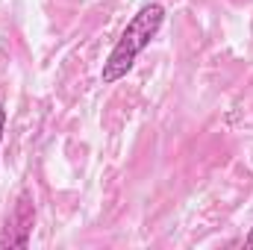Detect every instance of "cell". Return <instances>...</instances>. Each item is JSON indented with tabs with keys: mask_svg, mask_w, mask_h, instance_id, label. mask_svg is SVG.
Here are the masks:
<instances>
[{
	"mask_svg": "<svg viewBox=\"0 0 253 250\" xmlns=\"http://www.w3.org/2000/svg\"><path fill=\"white\" fill-rule=\"evenodd\" d=\"M3 132H6V109L0 106V141H3Z\"/></svg>",
	"mask_w": 253,
	"mask_h": 250,
	"instance_id": "cell-3",
	"label": "cell"
},
{
	"mask_svg": "<svg viewBox=\"0 0 253 250\" xmlns=\"http://www.w3.org/2000/svg\"><path fill=\"white\" fill-rule=\"evenodd\" d=\"M162 24H165V6L156 3V0L144 3V6L129 18V24L124 27L121 39H118V44H115L112 53L106 56L103 71H100V83H103V85H112V83L124 80L126 74L132 71L135 59H138V56L150 47V42L159 36Z\"/></svg>",
	"mask_w": 253,
	"mask_h": 250,
	"instance_id": "cell-1",
	"label": "cell"
},
{
	"mask_svg": "<svg viewBox=\"0 0 253 250\" xmlns=\"http://www.w3.org/2000/svg\"><path fill=\"white\" fill-rule=\"evenodd\" d=\"M33 221H36V209H33L30 197L24 194V197L18 200L15 212H12L9 224H6V230H21V248H27V242H30V230H33Z\"/></svg>",
	"mask_w": 253,
	"mask_h": 250,
	"instance_id": "cell-2",
	"label": "cell"
},
{
	"mask_svg": "<svg viewBox=\"0 0 253 250\" xmlns=\"http://www.w3.org/2000/svg\"><path fill=\"white\" fill-rule=\"evenodd\" d=\"M245 248H248V250H253V230L248 233V239H245Z\"/></svg>",
	"mask_w": 253,
	"mask_h": 250,
	"instance_id": "cell-4",
	"label": "cell"
}]
</instances>
